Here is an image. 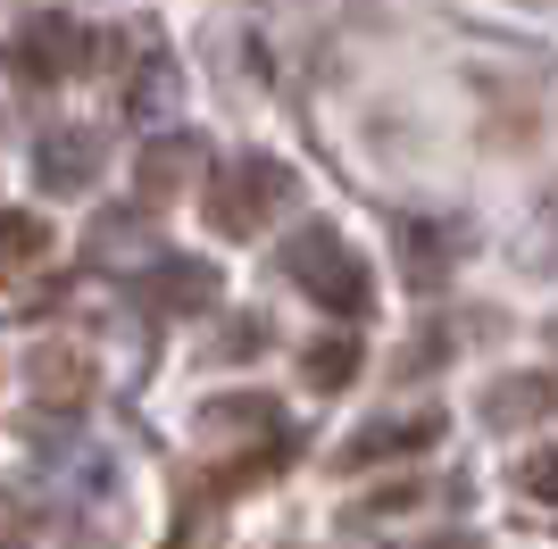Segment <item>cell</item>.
Wrapping results in <instances>:
<instances>
[{"instance_id": "8992f818", "label": "cell", "mask_w": 558, "mask_h": 549, "mask_svg": "<svg viewBox=\"0 0 558 549\" xmlns=\"http://www.w3.org/2000/svg\"><path fill=\"white\" fill-rule=\"evenodd\" d=\"M100 150L109 142L93 134V125H43V142H34V183L43 192H93V175H100Z\"/></svg>"}, {"instance_id": "52a82bcc", "label": "cell", "mask_w": 558, "mask_h": 549, "mask_svg": "<svg viewBox=\"0 0 558 549\" xmlns=\"http://www.w3.org/2000/svg\"><path fill=\"white\" fill-rule=\"evenodd\" d=\"M466 251V225L459 217H400V274H409V292H442L450 267H459Z\"/></svg>"}, {"instance_id": "5bb4252c", "label": "cell", "mask_w": 558, "mask_h": 549, "mask_svg": "<svg viewBox=\"0 0 558 549\" xmlns=\"http://www.w3.org/2000/svg\"><path fill=\"white\" fill-rule=\"evenodd\" d=\"M434 500V483H392V491H375V500H359L342 516V525H375V516H400V508H425Z\"/></svg>"}, {"instance_id": "7c38bea8", "label": "cell", "mask_w": 558, "mask_h": 549, "mask_svg": "<svg viewBox=\"0 0 558 549\" xmlns=\"http://www.w3.org/2000/svg\"><path fill=\"white\" fill-rule=\"evenodd\" d=\"M359 333H326V342H308L301 350V375H308V391H342L350 375H359Z\"/></svg>"}, {"instance_id": "6da1fadb", "label": "cell", "mask_w": 558, "mask_h": 549, "mask_svg": "<svg viewBox=\"0 0 558 549\" xmlns=\"http://www.w3.org/2000/svg\"><path fill=\"white\" fill-rule=\"evenodd\" d=\"M283 274H292L317 308H333V317H367V308H375L367 258L350 251L333 225H301V233H292V242H283Z\"/></svg>"}, {"instance_id": "7a4b0ae2", "label": "cell", "mask_w": 558, "mask_h": 549, "mask_svg": "<svg viewBox=\"0 0 558 549\" xmlns=\"http://www.w3.org/2000/svg\"><path fill=\"white\" fill-rule=\"evenodd\" d=\"M109 50L117 42H100L84 17L43 9V17H17V34H9V75H17V84H59V75H75V68H117Z\"/></svg>"}, {"instance_id": "277c9868", "label": "cell", "mask_w": 558, "mask_h": 549, "mask_svg": "<svg viewBox=\"0 0 558 549\" xmlns=\"http://www.w3.org/2000/svg\"><path fill=\"white\" fill-rule=\"evenodd\" d=\"M134 308H150V317H201V308H217V267L209 258H150L142 267V283H134Z\"/></svg>"}, {"instance_id": "ac0fdd59", "label": "cell", "mask_w": 558, "mask_h": 549, "mask_svg": "<svg viewBox=\"0 0 558 549\" xmlns=\"http://www.w3.org/2000/svg\"><path fill=\"white\" fill-rule=\"evenodd\" d=\"M534 267H558V208L542 217V233H534Z\"/></svg>"}, {"instance_id": "3957f363", "label": "cell", "mask_w": 558, "mask_h": 549, "mask_svg": "<svg viewBox=\"0 0 558 549\" xmlns=\"http://www.w3.org/2000/svg\"><path fill=\"white\" fill-rule=\"evenodd\" d=\"M292 192H301V183H292V167L267 159V150L226 159V167H217V183H209V225L226 233V242H251V233L267 225V217H276Z\"/></svg>"}, {"instance_id": "ba28073f", "label": "cell", "mask_w": 558, "mask_h": 549, "mask_svg": "<svg viewBox=\"0 0 558 549\" xmlns=\"http://www.w3.org/2000/svg\"><path fill=\"white\" fill-rule=\"evenodd\" d=\"M25 383H34L43 408H84L100 391V366H93V350H75V342H43L25 358Z\"/></svg>"}, {"instance_id": "2e32d148", "label": "cell", "mask_w": 558, "mask_h": 549, "mask_svg": "<svg viewBox=\"0 0 558 549\" xmlns=\"http://www.w3.org/2000/svg\"><path fill=\"white\" fill-rule=\"evenodd\" d=\"M517 491L558 508V450H534V457H525V466H517Z\"/></svg>"}, {"instance_id": "30bf717a", "label": "cell", "mask_w": 558, "mask_h": 549, "mask_svg": "<svg viewBox=\"0 0 558 549\" xmlns=\"http://www.w3.org/2000/svg\"><path fill=\"white\" fill-rule=\"evenodd\" d=\"M542 416H558V375L550 366H525V375H500V383L484 391V425H542Z\"/></svg>"}, {"instance_id": "9c48e42d", "label": "cell", "mask_w": 558, "mask_h": 549, "mask_svg": "<svg viewBox=\"0 0 558 549\" xmlns=\"http://www.w3.org/2000/svg\"><path fill=\"white\" fill-rule=\"evenodd\" d=\"M201 134H159L150 150L134 159V192H142V208H167L175 192H192V175H201Z\"/></svg>"}, {"instance_id": "4fadbf2b", "label": "cell", "mask_w": 558, "mask_h": 549, "mask_svg": "<svg viewBox=\"0 0 558 549\" xmlns=\"http://www.w3.org/2000/svg\"><path fill=\"white\" fill-rule=\"evenodd\" d=\"M142 242V208H117V217H93V233H84V251L109 267V251H134Z\"/></svg>"}, {"instance_id": "d6986e66", "label": "cell", "mask_w": 558, "mask_h": 549, "mask_svg": "<svg viewBox=\"0 0 558 549\" xmlns=\"http://www.w3.org/2000/svg\"><path fill=\"white\" fill-rule=\"evenodd\" d=\"M0 549H34V533H17V525H0Z\"/></svg>"}, {"instance_id": "e0dca14e", "label": "cell", "mask_w": 558, "mask_h": 549, "mask_svg": "<svg viewBox=\"0 0 558 549\" xmlns=\"http://www.w3.org/2000/svg\"><path fill=\"white\" fill-rule=\"evenodd\" d=\"M434 358H450V333H425V342L409 350V358H400V375H425Z\"/></svg>"}, {"instance_id": "9a60e30c", "label": "cell", "mask_w": 558, "mask_h": 549, "mask_svg": "<svg viewBox=\"0 0 558 549\" xmlns=\"http://www.w3.org/2000/svg\"><path fill=\"white\" fill-rule=\"evenodd\" d=\"M167 100H175V68H167V59H150V68H142V84H134V117L150 125Z\"/></svg>"}, {"instance_id": "5b68a950", "label": "cell", "mask_w": 558, "mask_h": 549, "mask_svg": "<svg viewBox=\"0 0 558 549\" xmlns=\"http://www.w3.org/2000/svg\"><path fill=\"white\" fill-rule=\"evenodd\" d=\"M417 450H442V408H409V416H375L342 441L333 466H384V457H417Z\"/></svg>"}, {"instance_id": "8fae6325", "label": "cell", "mask_w": 558, "mask_h": 549, "mask_svg": "<svg viewBox=\"0 0 558 549\" xmlns=\"http://www.w3.org/2000/svg\"><path fill=\"white\" fill-rule=\"evenodd\" d=\"M50 258V225L43 217H25V208H0V283H17Z\"/></svg>"}]
</instances>
